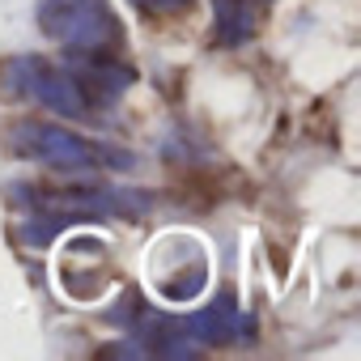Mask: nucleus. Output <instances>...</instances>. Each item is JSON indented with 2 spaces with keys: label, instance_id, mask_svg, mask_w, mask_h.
Segmentation results:
<instances>
[{
  "label": "nucleus",
  "instance_id": "nucleus-2",
  "mask_svg": "<svg viewBox=\"0 0 361 361\" xmlns=\"http://www.w3.org/2000/svg\"><path fill=\"white\" fill-rule=\"evenodd\" d=\"M39 26L68 51H119L123 26L106 0H43Z\"/></svg>",
  "mask_w": 361,
  "mask_h": 361
},
{
  "label": "nucleus",
  "instance_id": "nucleus-5",
  "mask_svg": "<svg viewBox=\"0 0 361 361\" xmlns=\"http://www.w3.org/2000/svg\"><path fill=\"white\" fill-rule=\"evenodd\" d=\"M259 26V0H217V43L238 47Z\"/></svg>",
  "mask_w": 361,
  "mask_h": 361
},
{
  "label": "nucleus",
  "instance_id": "nucleus-1",
  "mask_svg": "<svg viewBox=\"0 0 361 361\" xmlns=\"http://www.w3.org/2000/svg\"><path fill=\"white\" fill-rule=\"evenodd\" d=\"M5 90L13 98H35L56 115L68 119H90L94 102L81 85V77L73 73V64H51L43 56H18L5 64Z\"/></svg>",
  "mask_w": 361,
  "mask_h": 361
},
{
  "label": "nucleus",
  "instance_id": "nucleus-4",
  "mask_svg": "<svg viewBox=\"0 0 361 361\" xmlns=\"http://www.w3.org/2000/svg\"><path fill=\"white\" fill-rule=\"evenodd\" d=\"M183 327H188V336H196L204 344H238V340H251L255 319L247 310H238L234 302H217V306L192 314Z\"/></svg>",
  "mask_w": 361,
  "mask_h": 361
},
{
  "label": "nucleus",
  "instance_id": "nucleus-6",
  "mask_svg": "<svg viewBox=\"0 0 361 361\" xmlns=\"http://www.w3.org/2000/svg\"><path fill=\"white\" fill-rule=\"evenodd\" d=\"M136 9H149V13H178V9H188L192 0H132Z\"/></svg>",
  "mask_w": 361,
  "mask_h": 361
},
{
  "label": "nucleus",
  "instance_id": "nucleus-3",
  "mask_svg": "<svg viewBox=\"0 0 361 361\" xmlns=\"http://www.w3.org/2000/svg\"><path fill=\"white\" fill-rule=\"evenodd\" d=\"M13 149L39 166L51 170H94V166H128V153H115L106 145H94L85 136H73L56 123H18L13 132Z\"/></svg>",
  "mask_w": 361,
  "mask_h": 361
}]
</instances>
